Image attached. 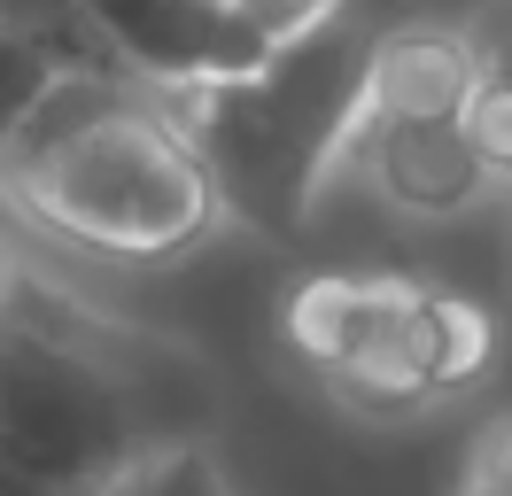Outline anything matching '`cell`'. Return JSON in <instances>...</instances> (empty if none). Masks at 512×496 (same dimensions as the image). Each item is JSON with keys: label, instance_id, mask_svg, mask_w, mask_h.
Returning <instances> with one entry per match:
<instances>
[{"label": "cell", "instance_id": "5", "mask_svg": "<svg viewBox=\"0 0 512 496\" xmlns=\"http://www.w3.org/2000/svg\"><path fill=\"white\" fill-rule=\"evenodd\" d=\"M125 70L156 93H187L210 78H241L264 62L249 31L225 16L218 0H86Z\"/></svg>", "mask_w": 512, "mask_h": 496}, {"label": "cell", "instance_id": "8", "mask_svg": "<svg viewBox=\"0 0 512 496\" xmlns=\"http://www.w3.org/2000/svg\"><path fill=\"white\" fill-rule=\"evenodd\" d=\"M466 47H474V101H466V132L489 155V171L512 179V0H474L466 16Z\"/></svg>", "mask_w": 512, "mask_h": 496}, {"label": "cell", "instance_id": "2", "mask_svg": "<svg viewBox=\"0 0 512 496\" xmlns=\"http://www.w3.org/2000/svg\"><path fill=\"white\" fill-rule=\"evenodd\" d=\"M373 47L381 31L357 16V0L326 31L264 55L241 78L163 93L194 148L218 179L225 210L264 225V233H303V217L334 179V163L357 155L365 132V86H373Z\"/></svg>", "mask_w": 512, "mask_h": 496}, {"label": "cell", "instance_id": "6", "mask_svg": "<svg viewBox=\"0 0 512 496\" xmlns=\"http://www.w3.org/2000/svg\"><path fill=\"white\" fill-rule=\"evenodd\" d=\"M357 163H365V179H373V194L388 210L427 217V225L466 217L497 186V171L474 148L466 117H365Z\"/></svg>", "mask_w": 512, "mask_h": 496}, {"label": "cell", "instance_id": "1", "mask_svg": "<svg viewBox=\"0 0 512 496\" xmlns=\"http://www.w3.org/2000/svg\"><path fill=\"white\" fill-rule=\"evenodd\" d=\"M0 179L39 225L125 264H163L225 217L179 109L132 78H63Z\"/></svg>", "mask_w": 512, "mask_h": 496}, {"label": "cell", "instance_id": "12", "mask_svg": "<svg viewBox=\"0 0 512 496\" xmlns=\"http://www.w3.org/2000/svg\"><path fill=\"white\" fill-rule=\"evenodd\" d=\"M148 489L156 496H233L225 489L218 458L202 450V442H171V450H156L148 458Z\"/></svg>", "mask_w": 512, "mask_h": 496}, {"label": "cell", "instance_id": "10", "mask_svg": "<svg viewBox=\"0 0 512 496\" xmlns=\"http://www.w3.org/2000/svg\"><path fill=\"white\" fill-rule=\"evenodd\" d=\"M55 86H63V70L39 55V47H24L16 31H0V171H8L16 140L39 124V109L55 101Z\"/></svg>", "mask_w": 512, "mask_h": 496}, {"label": "cell", "instance_id": "7", "mask_svg": "<svg viewBox=\"0 0 512 496\" xmlns=\"http://www.w3.org/2000/svg\"><path fill=\"white\" fill-rule=\"evenodd\" d=\"M474 101V47L443 24H396L373 47L365 117H466Z\"/></svg>", "mask_w": 512, "mask_h": 496}, {"label": "cell", "instance_id": "11", "mask_svg": "<svg viewBox=\"0 0 512 496\" xmlns=\"http://www.w3.org/2000/svg\"><path fill=\"white\" fill-rule=\"evenodd\" d=\"M233 24L249 31L264 55H280V47H295V39H311V31H326L350 0H218Z\"/></svg>", "mask_w": 512, "mask_h": 496}, {"label": "cell", "instance_id": "3", "mask_svg": "<svg viewBox=\"0 0 512 496\" xmlns=\"http://www.w3.org/2000/svg\"><path fill=\"white\" fill-rule=\"evenodd\" d=\"M288 341L326 396L365 419H412L443 396H466L497 357V326L481 303L404 272L303 279L288 295Z\"/></svg>", "mask_w": 512, "mask_h": 496}, {"label": "cell", "instance_id": "13", "mask_svg": "<svg viewBox=\"0 0 512 496\" xmlns=\"http://www.w3.org/2000/svg\"><path fill=\"white\" fill-rule=\"evenodd\" d=\"M458 496H512V411L474 442V458L458 473Z\"/></svg>", "mask_w": 512, "mask_h": 496}, {"label": "cell", "instance_id": "9", "mask_svg": "<svg viewBox=\"0 0 512 496\" xmlns=\"http://www.w3.org/2000/svg\"><path fill=\"white\" fill-rule=\"evenodd\" d=\"M0 31H16L24 47H39L63 78H132L125 55L109 47V31L94 24L86 0H0ZM132 86H140V78H132Z\"/></svg>", "mask_w": 512, "mask_h": 496}, {"label": "cell", "instance_id": "15", "mask_svg": "<svg viewBox=\"0 0 512 496\" xmlns=\"http://www.w3.org/2000/svg\"><path fill=\"white\" fill-rule=\"evenodd\" d=\"M8 303H16V256H8V241H0V318H16Z\"/></svg>", "mask_w": 512, "mask_h": 496}, {"label": "cell", "instance_id": "14", "mask_svg": "<svg viewBox=\"0 0 512 496\" xmlns=\"http://www.w3.org/2000/svg\"><path fill=\"white\" fill-rule=\"evenodd\" d=\"M101 496H156V489H148V458L132 465V473H117V481H109Z\"/></svg>", "mask_w": 512, "mask_h": 496}, {"label": "cell", "instance_id": "4", "mask_svg": "<svg viewBox=\"0 0 512 496\" xmlns=\"http://www.w3.org/2000/svg\"><path fill=\"white\" fill-rule=\"evenodd\" d=\"M0 465L70 496H101L140 465L117 372L39 318H0Z\"/></svg>", "mask_w": 512, "mask_h": 496}]
</instances>
